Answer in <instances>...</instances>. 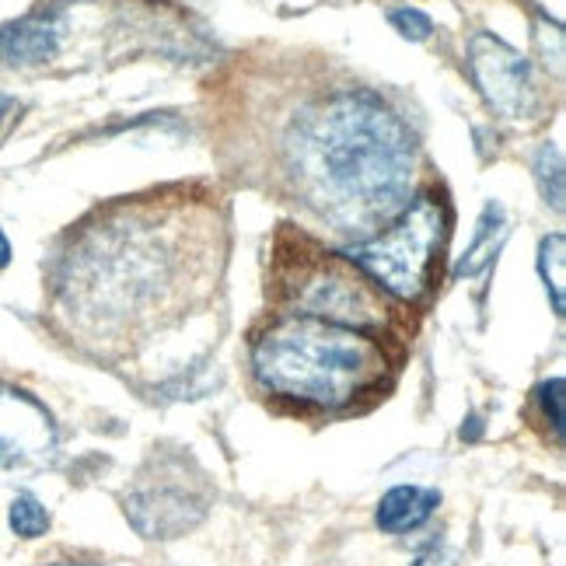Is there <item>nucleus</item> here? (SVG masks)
<instances>
[{
  "mask_svg": "<svg viewBox=\"0 0 566 566\" xmlns=\"http://www.w3.org/2000/svg\"><path fill=\"white\" fill-rule=\"evenodd\" d=\"M507 238V224H504V210H500V203H490L483 210V221H479V231L472 238V245L465 252V259L459 266H454V276H475L479 270H483L490 259L496 255V249L504 245Z\"/></svg>",
  "mask_w": 566,
  "mask_h": 566,
  "instance_id": "obj_10",
  "label": "nucleus"
},
{
  "mask_svg": "<svg viewBox=\"0 0 566 566\" xmlns=\"http://www.w3.org/2000/svg\"><path fill=\"white\" fill-rule=\"evenodd\" d=\"M291 179L318 217L375 238L409 207L417 144L371 92H343L308 108L287 137Z\"/></svg>",
  "mask_w": 566,
  "mask_h": 566,
  "instance_id": "obj_1",
  "label": "nucleus"
},
{
  "mask_svg": "<svg viewBox=\"0 0 566 566\" xmlns=\"http://www.w3.org/2000/svg\"><path fill=\"white\" fill-rule=\"evenodd\" d=\"M535 182L542 189V200L553 203L556 213H563V150L559 144H542L538 158H535Z\"/></svg>",
  "mask_w": 566,
  "mask_h": 566,
  "instance_id": "obj_12",
  "label": "nucleus"
},
{
  "mask_svg": "<svg viewBox=\"0 0 566 566\" xmlns=\"http://www.w3.org/2000/svg\"><path fill=\"white\" fill-rule=\"evenodd\" d=\"M11 528L14 535L21 538H39V535H46L50 528V511L39 504L35 496L29 493H21L14 504H11Z\"/></svg>",
  "mask_w": 566,
  "mask_h": 566,
  "instance_id": "obj_13",
  "label": "nucleus"
},
{
  "mask_svg": "<svg viewBox=\"0 0 566 566\" xmlns=\"http://www.w3.org/2000/svg\"><path fill=\"white\" fill-rule=\"evenodd\" d=\"M391 25H396L399 35H406V39H412V42H423V39L433 32L430 18H427L423 11H417V8H399V11H391Z\"/></svg>",
  "mask_w": 566,
  "mask_h": 566,
  "instance_id": "obj_14",
  "label": "nucleus"
},
{
  "mask_svg": "<svg viewBox=\"0 0 566 566\" xmlns=\"http://www.w3.org/2000/svg\"><path fill=\"white\" fill-rule=\"evenodd\" d=\"M291 315H312L336 325H350L360 333H378L385 325V297L381 287L364 276L350 259L318 255L315 263L304 266L291 283Z\"/></svg>",
  "mask_w": 566,
  "mask_h": 566,
  "instance_id": "obj_4",
  "label": "nucleus"
},
{
  "mask_svg": "<svg viewBox=\"0 0 566 566\" xmlns=\"http://www.w3.org/2000/svg\"><path fill=\"white\" fill-rule=\"evenodd\" d=\"M538 273L546 280V291L553 297V312L563 315L566 308V238L549 234L538 245Z\"/></svg>",
  "mask_w": 566,
  "mask_h": 566,
  "instance_id": "obj_11",
  "label": "nucleus"
},
{
  "mask_svg": "<svg viewBox=\"0 0 566 566\" xmlns=\"http://www.w3.org/2000/svg\"><path fill=\"white\" fill-rule=\"evenodd\" d=\"M412 566H454V556L451 553H444L441 546H433V549H427L417 563Z\"/></svg>",
  "mask_w": 566,
  "mask_h": 566,
  "instance_id": "obj_16",
  "label": "nucleus"
},
{
  "mask_svg": "<svg viewBox=\"0 0 566 566\" xmlns=\"http://www.w3.org/2000/svg\"><path fill=\"white\" fill-rule=\"evenodd\" d=\"M203 514L207 496L176 469H158L155 479H144L126 496V517L144 538H179L200 525Z\"/></svg>",
  "mask_w": 566,
  "mask_h": 566,
  "instance_id": "obj_6",
  "label": "nucleus"
},
{
  "mask_svg": "<svg viewBox=\"0 0 566 566\" xmlns=\"http://www.w3.org/2000/svg\"><path fill=\"white\" fill-rule=\"evenodd\" d=\"M444 234H448V213L441 200L420 196L385 231L357 242L346 252V259L364 276H371L385 294L399 301H417L427 291V280L433 270V259H438L444 245Z\"/></svg>",
  "mask_w": 566,
  "mask_h": 566,
  "instance_id": "obj_3",
  "label": "nucleus"
},
{
  "mask_svg": "<svg viewBox=\"0 0 566 566\" xmlns=\"http://www.w3.org/2000/svg\"><path fill=\"white\" fill-rule=\"evenodd\" d=\"M60 566H81V563H60Z\"/></svg>",
  "mask_w": 566,
  "mask_h": 566,
  "instance_id": "obj_19",
  "label": "nucleus"
},
{
  "mask_svg": "<svg viewBox=\"0 0 566 566\" xmlns=\"http://www.w3.org/2000/svg\"><path fill=\"white\" fill-rule=\"evenodd\" d=\"M11 263V242H8V234L0 231V270H4Z\"/></svg>",
  "mask_w": 566,
  "mask_h": 566,
  "instance_id": "obj_17",
  "label": "nucleus"
},
{
  "mask_svg": "<svg viewBox=\"0 0 566 566\" xmlns=\"http://www.w3.org/2000/svg\"><path fill=\"white\" fill-rule=\"evenodd\" d=\"M60 35H63V14L56 8H39L18 21L0 25V60L4 63H46L60 50Z\"/></svg>",
  "mask_w": 566,
  "mask_h": 566,
  "instance_id": "obj_8",
  "label": "nucleus"
},
{
  "mask_svg": "<svg viewBox=\"0 0 566 566\" xmlns=\"http://www.w3.org/2000/svg\"><path fill=\"white\" fill-rule=\"evenodd\" d=\"M255 378L273 396L301 406L343 409L378 388L385 375V354L350 325H336L312 315H287L255 339Z\"/></svg>",
  "mask_w": 566,
  "mask_h": 566,
  "instance_id": "obj_2",
  "label": "nucleus"
},
{
  "mask_svg": "<svg viewBox=\"0 0 566 566\" xmlns=\"http://www.w3.org/2000/svg\"><path fill=\"white\" fill-rule=\"evenodd\" d=\"M538 402H542V412L549 417L556 438H563V378H549L546 385H542Z\"/></svg>",
  "mask_w": 566,
  "mask_h": 566,
  "instance_id": "obj_15",
  "label": "nucleus"
},
{
  "mask_svg": "<svg viewBox=\"0 0 566 566\" xmlns=\"http://www.w3.org/2000/svg\"><path fill=\"white\" fill-rule=\"evenodd\" d=\"M469 67L490 108L504 119H528L538 105L532 63L504 39L479 32L469 42Z\"/></svg>",
  "mask_w": 566,
  "mask_h": 566,
  "instance_id": "obj_5",
  "label": "nucleus"
},
{
  "mask_svg": "<svg viewBox=\"0 0 566 566\" xmlns=\"http://www.w3.org/2000/svg\"><path fill=\"white\" fill-rule=\"evenodd\" d=\"M8 108H11V98H8V95H0V123H4V116H8Z\"/></svg>",
  "mask_w": 566,
  "mask_h": 566,
  "instance_id": "obj_18",
  "label": "nucleus"
},
{
  "mask_svg": "<svg viewBox=\"0 0 566 566\" xmlns=\"http://www.w3.org/2000/svg\"><path fill=\"white\" fill-rule=\"evenodd\" d=\"M56 448L53 417L32 396L0 385V469L39 465Z\"/></svg>",
  "mask_w": 566,
  "mask_h": 566,
  "instance_id": "obj_7",
  "label": "nucleus"
},
{
  "mask_svg": "<svg viewBox=\"0 0 566 566\" xmlns=\"http://www.w3.org/2000/svg\"><path fill=\"white\" fill-rule=\"evenodd\" d=\"M438 504H441V493L430 486H396V490H388L378 504V528L388 535L412 532V528H420L423 521H430Z\"/></svg>",
  "mask_w": 566,
  "mask_h": 566,
  "instance_id": "obj_9",
  "label": "nucleus"
}]
</instances>
